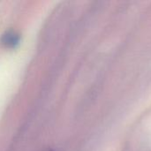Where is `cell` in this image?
<instances>
[{"instance_id":"cell-1","label":"cell","mask_w":151,"mask_h":151,"mask_svg":"<svg viewBox=\"0 0 151 151\" xmlns=\"http://www.w3.org/2000/svg\"><path fill=\"white\" fill-rule=\"evenodd\" d=\"M2 44L4 45L6 48H14L19 42V35L13 30L6 31L2 38H1Z\"/></svg>"},{"instance_id":"cell-2","label":"cell","mask_w":151,"mask_h":151,"mask_svg":"<svg viewBox=\"0 0 151 151\" xmlns=\"http://www.w3.org/2000/svg\"><path fill=\"white\" fill-rule=\"evenodd\" d=\"M46 151H52V150H46Z\"/></svg>"}]
</instances>
